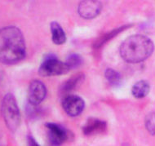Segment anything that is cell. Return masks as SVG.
Instances as JSON below:
<instances>
[{
    "label": "cell",
    "mask_w": 155,
    "mask_h": 146,
    "mask_svg": "<svg viewBox=\"0 0 155 146\" xmlns=\"http://www.w3.org/2000/svg\"><path fill=\"white\" fill-rule=\"evenodd\" d=\"M106 122L97 118H89L83 128V133L86 135H94L101 134L106 131Z\"/></svg>",
    "instance_id": "obj_9"
},
{
    "label": "cell",
    "mask_w": 155,
    "mask_h": 146,
    "mask_svg": "<svg viewBox=\"0 0 155 146\" xmlns=\"http://www.w3.org/2000/svg\"><path fill=\"white\" fill-rule=\"evenodd\" d=\"M62 106L68 115L76 117L82 114L85 107V103L80 96L66 95L62 100Z\"/></svg>",
    "instance_id": "obj_5"
},
{
    "label": "cell",
    "mask_w": 155,
    "mask_h": 146,
    "mask_svg": "<svg viewBox=\"0 0 155 146\" xmlns=\"http://www.w3.org/2000/svg\"><path fill=\"white\" fill-rule=\"evenodd\" d=\"M150 86L145 80H140L136 82L131 88V93L134 97L137 99L144 98L150 92Z\"/></svg>",
    "instance_id": "obj_12"
},
{
    "label": "cell",
    "mask_w": 155,
    "mask_h": 146,
    "mask_svg": "<svg viewBox=\"0 0 155 146\" xmlns=\"http://www.w3.org/2000/svg\"><path fill=\"white\" fill-rule=\"evenodd\" d=\"M48 129V138L51 145H60L64 143L68 139L66 129L61 125L55 122H48L45 125Z\"/></svg>",
    "instance_id": "obj_6"
},
{
    "label": "cell",
    "mask_w": 155,
    "mask_h": 146,
    "mask_svg": "<svg viewBox=\"0 0 155 146\" xmlns=\"http://www.w3.org/2000/svg\"><path fill=\"white\" fill-rule=\"evenodd\" d=\"M28 142H29V144H30V145H38L36 141L34 140V138L30 135H28Z\"/></svg>",
    "instance_id": "obj_17"
},
{
    "label": "cell",
    "mask_w": 155,
    "mask_h": 146,
    "mask_svg": "<svg viewBox=\"0 0 155 146\" xmlns=\"http://www.w3.org/2000/svg\"><path fill=\"white\" fill-rule=\"evenodd\" d=\"M65 63L70 70V69H76L78 67L80 66L83 63V59L78 54H71L70 56H68Z\"/></svg>",
    "instance_id": "obj_14"
},
{
    "label": "cell",
    "mask_w": 155,
    "mask_h": 146,
    "mask_svg": "<svg viewBox=\"0 0 155 146\" xmlns=\"http://www.w3.org/2000/svg\"><path fill=\"white\" fill-rule=\"evenodd\" d=\"M145 127L150 134L155 135V113L147 115L145 118Z\"/></svg>",
    "instance_id": "obj_15"
},
{
    "label": "cell",
    "mask_w": 155,
    "mask_h": 146,
    "mask_svg": "<svg viewBox=\"0 0 155 146\" xmlns=\"http://www.w3.org/2000/svg\"><path fill=\"white\" fill-rule=\"evenodd\" d=\"M102 5L99 0H83L78 5V14L84 19H93L101 11Z\"/></svg>",
    "instance_id": "obj_7"
},
{
    "label": "cell",
    "mask_w": 155,
    "mask_h": 146,
    "mask_svg": "<svg viewBox=\"0 0 155 146\" xmlns=\"http://www.w3.org/2000/svg\"><path fill=\"white\" fill-rule=\"evenodd\" d=\"M47 96V88L43 82L34 80L30 82L28 91L29 103L34 105H38Z\"/></svg>",
    "instance_id": "obj_8"
},
{
    "label": "cell",
    "mask_w": 155,
    "mask_h": 146,
    "mask_svg": "<svg viewBox=\"0 0 155 146\" xmlns=\"http://www.w3.org/2000/svg\"><path fill=\"white\" fill-rule=\"evenodd\" d=\"M70 71L65 62H62L56 56L51 55L45 57L39 67V75L43 77L56 76L66 74Z\"/></svg>",
    "instance_id": "obj_4"
},
{
    "label": "cell",
    "mask_w": 155,
    "mask_h": 146,
    "mask_svg": "<svg viewBox=\"0 0 155 146\" xmlns=\"http://www.w3.org/2000/svg\"><path fill=\"white\" fill-rule=\"evenodd\" d=\"M84 80V75L83 74H78L74 75L72 78L64 82L61 88V93L63 95H65L67 93L70 92L71 91H74L81 82Z\"/></svg>",
    "instance_id": "obj_11"
},
{
    "label": "cell",
    "mask_w": 155,
    "mask_h": 146,
    "mask_svg": "<svg viewBox=\"0 0 155 146\" xmlns=\"http://www.w3.org/2000/svg\"><path fill=\"white\" fill-rule=\"evenodd\" d=\"M104 76L110 82V85L118 86L122 82V77L120 74L113 69H107L104 73Z\"/></svg>",
    "instance_id": "obj_13"
},
{
    "label": "cell",
    "mask_w": 155,
    "mask_h": 146,
    "mask_svg": "<svg viewBox=\"0 0 155 146\" xmlns=\"http://www.w3.org/2000/svg\"><path fill=\"white\" fill-rule=\"evenodd\" d=\"M25 56V43L21 31L14 26L0 29V62L18 63Z\"/></svg>",
    "instance_id": "obj_1"
},
{
    "label": "cell",
    "mask_w": 155,
    "mask_h": 146,
    "mask_svg": "<svg viewBox=\"0 0 155 146\" xmlns=\"http://www.w3.org/2000/svg\"><path fill=\"white\" fill-rule=\"evenodd\" d=\"M2 114L8 129L15 131L21 123V114L15 96L8 93L2 101Z\"/></svg>",
    "instance_id": "obj_3"
},
{
    "label": "cell",
    "mask_w": 155,
    "mask_h": 146,
    "mask_svg": "<svg viewBox=\"0 0 155 146\" xmlns=\"http://www.w3.org/2000/svg\"><path fill=\"white\" fill-rule=\"evenodd\" d=\"M123 28H122V29H117V30H114V31H112L111 33H110L109 35H105L104 38H101V39L99 40L97 43H96V46L97 47V48H99V47H101V45H103L104 43H106L107 42L108 39H110V38H113V37L114 36H115V35H117L118 33L120 32V30H123Z\"/></svg>",
    "instance_id": "obj_16"
},
{
    "label": "cell",
    "mask_w": 155,
    "mask_h": 146,
    "mask_svg": "<svg viewBox=\"0 0 155 146\" xmlns=\"http://www.w3.org/2000/svg\"><path fill=\"white\" fill-rule=\"evenodd\" d=\"M51 40L56 45H61L66 41V35L59 23L53 22L51 23Z\"/></svg>",
    "instance_id": "obj_10"
},
{
    "label": "cell",
    "mask_w": 155,
    "mask_h": 146,
    "mask_svg": "<svg viewBox=\"0 0 155 146\" xmlns=\"http://www.w3.org/2000/svg\"><path fill=\"white\" fill-rule=\"evenodd\" d=\"M154 50L152 40L146 36L135 35L127 38L120 46L122 58L128 63H139L145 61Z\"/></svg>",
    "instance_id": "obj_2"
}]
</instances>
